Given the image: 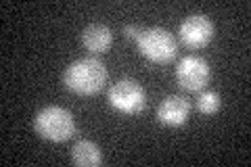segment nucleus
I'll return each mask as SVG.
<instances>
[{
	"label": "nucleus",
	"mask_w": 251,
	"mask_h": 167,
	"mask_svg": "<svg viewBox=\"0 0 251 167\" xmlns=\"http://www.w3.org/2000/svg\"><path fill=\"white\" fill-rule=\"evenodd\" d=\"M136 46H138V52L147 61L157 63V65H168L178 54L176 38L168 29H161V27L143 29V34L136 40Z\"/></svg>",
	"instance_id": "nucleus-3"
},
{
	"label": "nucleus",
	"mask_w": 251,
	"mask_h": 167,
	"mask_svg": "<svg viewBox=\"0 0 251 167\" xmlns=\"http://www.w3.org/2000/svg\"><path fill=\"white\" fill-rule=\"evenodd\" d=\"M107 67L97 57H84L67 65L63 73V84L69 92L77 96H94L107 84Z\"/></svg>",
	"instance_id": "nucleus-1"
},
{
	"label": "nucleus",
	"mask_w": 251,
	"mask_h": 167,
	"mask_svg": "<svg viewBox=\"0 0 251 167\" xmlns=\"http://www.w3.org/2000/svg\"><path fill=\"white\" fill-rule=\"evenodd\" d=\"M72 161L80 167H97L103 163V153L92 140H77L72 148Z\"/></svg>",
	"instance_id": "nucleus-9"
},
{
	"label": "nucleus",
	"mask_w": 251,
	"mask_h": 167,
	"mask_svg": "<svg viewBox=\"0 0 251 167\" xmlns=\"http://www.w3.org/2000/svg\"><path fill=\"white\" fill-rule=\"evenodd\" d=\"M220 94L216 90H201V94L197 96V111L201 115H216L220 111Z\"/></svg>",
	"instance_id": "nucleus-10"
},
{
	"label": "nucleus",
	"mask_w": 251,
	"mask_h": 167,
	"mask_svg": "<svg viewBox=\"0 0 251 167\" xmlns=\"http://www.w3.org/2000/svg\"><path fill=\"white\" fill-rule=\"evenodd\" d=\"M124 36L126 38H130V40H138L140 34H143V29H140L138 25H124Z\"/></svg>",
	"instance_id": "nucleus-11"
},
{
	"label": "nucleus",
	"mask_w": 251,
	"mask_h": 167,
	"mask_svg": "<svg viewBox=\"0 0 251 167\" xmlns=\"http://www.w3.org/2000/svg\"><path fill=\"white\" fill-rule=\"evenodd\" d=\"M188 115H191V102L184 96H176V94L166 96L157 107V121L168 125V128H178V125L186 123Z\"/></svg>",
	"instance_id": "nucleus-7"
},
{
	"label": "nucleus",
	"mask_w": 251,
	"mask_h": 167,
	"mask_svg": "<svg viewBox=\"0 0 251 167\" xmlns=\"http://www.w3.org/2000/svg\"><path fill=\"white\" fill-rule=\"evenodd\" d=\"M34 130L49 142H65L75 134V119L67 109L50 105L44 107L34 117Z\"/></svg>",
	"instance_id": "nucleus-2"
},
{
	"label": "nucleus",
	"mask_w": 251,
	"mask_h": 167,
	"mask_svg": "<svg viewBox=\"0 0 251 167\" xmlns=\"http://www.w3.org/2000/svg\"><path fill=\"white\" fill-rule=\"evenodd\" d=\"M214 34H216L214 21H211L209 17H205V15H201V13L188 15L178 27L180 42L191 50L205 48L211 40H214Z\"/></svg>",
	"instance_id": "nucleus-6"
},
{
	"label": "nucleus",
	"mask_w": 251,
	"mask_h": 167,
	"mask_svg": "<svg viewBox=\"0 0 251 167\" xmlns=\"http://www.w3.org/2000/svg\"><path fill=\"white\" fill-rule=\"evenodd\" d=\"M82 44L90 54L107 52L113 44V31L103 23H90L82 31Z\"/></svg>",
	"instance_id": "nucleus-8"
},
{
	"label": "nucleus",
	"mask_w": 251,
	"mask_h": 167,
	"mask_svg": "<svg viewBox=\"0 0 251 167\" xmlns=\"http://www.w3.org/2000/svg\"><path fill=\"white\" fill-rule=\"evenodd\" d=\"M211 79V67L209 63L197 57V54H188L182 57L176 65V82L186 92H201Z\"/></svg>",
	"instance_id": "nucleus-5"
},
{
	"label": "nucleus",
	"mask_w": 251,
	"mask_h": 167,
	"mask_svg": "<svg viewBox=\"0 0 251 167\" xmlns=\"http://www.w3.org/2000/svg\"><path fill=\"white\" fill-rule=\"evenodd\" d=\"M109 105L124 115H138L147 107V92L134 79H120L109 88Z\"/></svg>",
	"instance_id": "nucleus-4"
}]
</instances>
